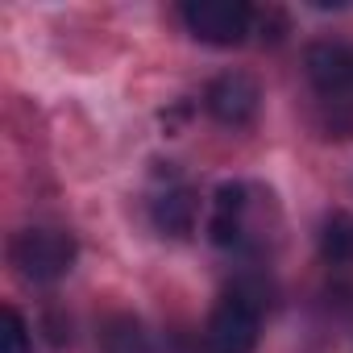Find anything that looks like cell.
<instances>
[{
  "mask_svg": "<svg viewBox=\"0 0 353 353\" xmlns=\"http://www.w3.org/2000/svg\"><path fill=\"white\" fill-rule=\"evenodd\" d=\"M262 336V291L250 283H233L208 324H204V353H254Z\"/></svg>",
  "mask_w": 353,
  "mask_h": 353,
  "instance_id": "cell-1",
  "label": "cell"
},
{
  "mask_svg": "<svg viewBox=\"0 0 353 353\" xmlns=\"http://www.w3.org/2000/svg\"><path fill=\"white\" fill-rule=\"evenodd\" d=\"M75 237L63 229H21L9 245V258L26 283H59L75 266Z\"/></svg>",
  "mask_w": 353,
  "mask_h": 353,
  "instance_id": "cell-2",
  "label": "cell"
},
{
  "mask_svg": "<svg viewBox=\"0 0 353 353\" xmlns=\"http://www.w3.org/2000/svg\"><path fill=\"white\" fill-rule=\"evenodd\" d=\"M254 17L258 13L245 0H188L183 5V26L208 46H241L254 30Z\"/></svg>",
  "mask_w": 353,
  "mask_h": 353,
  "instance_id": "cell-3",
  "label": "cell"
},
{
  "mask_svg": "<svg viewBox=\"0 0 353 353\" xmlns=\"http://www.w3.org/2000/svg\"><path fill=\"white\" fill-rule=\"evenodd\" d=\"M204 108H208V117H212L216 125H225V129H245V125L258 117V108H262V88H258V79L245 75V71H225V75H216V79L208 83Z\"/></svg>",
  "mask_w": 353,
  "mask_h": 353,
  "instance_id": "cell-4",
  "label": "cell"
},
{
  "mask_svg": "<svg viewBox=\"0 0 353 353\" xmlns=\"http://www.w3.org/2000/svg\"><path fill=\"white\" fill-rule=\"evenodd\" d=\"M250 196H254V192H250L245 183H221V188H216L208 233H212V241H216L221 250L245 245V237H250V208H254Z\"/></svg>",
  "mask_w": 353,
  "mask_h": 353,
  "instance_id": "cell-5",
  "label": "cell"
},
{
  "mask_svg": "<svg viewBox=\"0 0 353 353\" xmlns=\"http://www.w3.org/2000/svg\"><path fill=\"white\" fill-rule=\"evenodd\" d=\"M307 79L324 100L353 96V50L345 42H316L307 46Z\"/></svg>",
  "mask_w": 353,
  "mask_h": 353,
  "instance_id": "cell-6",
  "label": "cell"
},
{
  "mask_svg": "<svg viewBox=\"0 0 353 353\" xmlns=\"http://www.w3.org/2000/svg\"><path fill=\"white\" fill-rule=\"evenodd\" d=\"M150 216H154V229L166 233V237H188L196 233V221H200V196L192 188H166L154 204H150Z\"/></svg>",
  "mask_w": 353,
  "mask_h": 353,
  "instance_id": "cell-7",
  "label": "cell"
},
{
  "mask_svg": "<svg viewBox=\"0 0 353 353\" xmlns=\"http://www.w3.org/2000/svg\"><path fill=\"white\" fill-rule=\"evenodd\" d=\"M320 258L328 266H353V216L332 212L320 225Z\"/></svg>",
  "mask_w": 353,
  "mask_h": 353,
  "instance_id": "cell-8",
  "label": "cell"
},
{
  "mask_svg": "<svg viewBox=\"0 0 353 353\" xmlns=\"http://www.w3.org/2000/svg\"><path fill=\"white\" fill-rule=\"evenodd\" d=\"M0 353H34V341H30V324L17 307H5L0 312Z\"/></svg>",
  "mask_w": 353,
  "mask_h": 353,
  "instance_id": "cell-9",
  "label": "cell"
},
{
  "mask_svg": "<svg viewBox=\"0 0 353 353\" xmlns=\"http://www.w3.org/2000/svg\"><path fill=\"white\" fill-rule=\"evenodd\" d=\"M154 353H200L192 341H183V336H170V341H162V349H154Z\"/></svg>",
  "mask_w": 353,
  "mask_h": 353,
  "instance_id": "cell-10",
  "label": "cell"
}]
</instances>
